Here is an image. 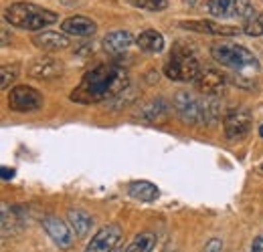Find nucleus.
<instances>
[{
    "instance_id": "412c9836",
    "label": "nucleus",
    "mask_w": 263,
    "mask_h": 252,
    "mask_svg": "<svg viewBox=\"0 0 263 252\" xmlns=\"http://www.w3.org/2000/svg\"><path fill=\"white\" fill-rule=\"evenodd\" d=\"M166 109H168V103H166L164 99H156V101L148 103L138 115H142L148 121H160V119L166 117Z\"/></svg>"
},
{
    "instance_id": "b1692460",
    "label": "nucleus",
    "mask_w": 263,
    "mask_h": 252,
    "mask_svg": "<svg viewBox=\"0 0 263 252\" xmlns=\"http://www.w3.org/2000/svg\"><path fill=\"white\" fill-rule=\"evenodd\" d=\"M132 6H138V8H144V10H150V12H158V10H164L168 6L166 0H128Z\"/></svg>"
},
{
    "instance_id": "9b49d317",
    "label": "nucleus",
    "mask_w": 263,
    "mask_h": 252,
    "mask_svg": "<svg viewBox=\"0 0 263 252\" xmlns=\"http://www.w3.org/2000/svg\"><path fill=\"white\" fill-rule=\"evenodd\" d=\"M63 73V63L53 57H39L29 67V75L33 79H57Z\"/></svg>"
},
{
    "instance_id": "f257e3e1",
    "label": "nucleus",
    "mask_w": 263,
    "mask_h": 252,
    "mask_svg": "<svg viewBox=\"0 0 263 252\" xmlns=\"http://www.w3.org/2000/svg\"><path fill=\"white\" fill-rule=\"evenodd\" d=\"M128 89V73L120 65H98L87 71L71 93V101L91 105L118 97Z\"/></svg>"
},
{
    "instance_id": "423d86ee",
    "label": "nucleus",
    "mask_w": 263,
    "mask_h": 252,
    "mask_svg": "<svg viewBox=\"0 0 263 252\" xmlns=\"http://www.w3.org/2000/svg\"><path fill=\"white\" fill-rule=\"evenodd\" d=\"M206 10L215 18H243V20H247L249 16L255 14L251 0H209Z\"/></svg>"
},
{
    "instance_id": "1a4fd4ad",
    "label": "nucleus",
    "mask_w": 263,
    "mask_h": 252,
    "mask_svg": "<svg viewBox=\"0 0 263 252\" xmlns=\"http://www.w3.org/2000/svg\"><path fill=\"white\" fill-rule=\"evenodd\" d=\"M120 238H122V228L118 224H107L91 238L85 252H114Z\"/></svg>"
},
{
    "instance_id": "aec40b11",
    "label": "nucleus",
    "mask_w": 263,
    "mask_h": 252,
    "mask_svg": "<svg viewBox=\"0 0 263 252\" xmlns=\"http://www.w3.org/2000/svg\"><path fill=\"white\" fill-rule=\"evenodd\" d=\"M18 208H8L6 202H2V234L8 236V234H16L21 230V226H16L18 220Z\"/></svg>"
},
{
    "instance_id": "2eb2a0df",
    "label": "nucleus",
    "mask_w": 263,
    "mask_h": 252,
    "mask_svg": "<svg viewBox=\"0 0 263 252\" xmlns=\"http://www.w3.org/2000/svg\"><path fill=\"white\" fill-rule=\"evenodd\" d=\"M182 29L186 31H195V32H206V34H237V27H223V25H217L213 20H182L180 23Z\"/></svg>"
},
{
    "instance_id": "5701e85b",
    "label": "nucleus",
    "mask_w": 263,
    "mask_h": 252,
    "mask_svg": "<svg viewBox=\"0 0 263 252\" xmlns=\"http://www.w3.org/2000/svg\"><path fill=\"white\" fill-rule=\"evenodd\" d=\"M243 31L249 36H263V12H255L253 16H249L243 25Z\"/></svg>"
},
{
    "instance_id": "0eeeda50",
    "label": "nucleus",
    "mask_w": 263,
    "mask_h": 252,
    "mask_svg": "<svg viewBox=\"0 0 263 252\" xmlns=\"http://www.w3.org/2000/svg\"><path fill=\"white\" fill-rule=\"evenodd\" d=\"M8 107L16 113H31L43 107V95L33 87L18 85L8 95Z\"/></svg>"
},
{
    "instance_id": "bb28decb",
    "label": "nucleus",
    "mask_w": 263,
    "mask_h": 252,
    "mask_svg": "<svg viewBox=\"0 0 263 252\" xmlns=\"http://www.w3.org/2000/svg\"><path fill=\"white\" fill-rule=\"evenodd\" d=\"M251 252H263V234H259V236L253 240V244H251Z\"/></svg>"
},
{
    "instance_id": "6ab92c4d",
    "label": "nucleus",
    "mask_w": 263,
    "mask_h": 252,
    "mask_svg": "<svg viewBox=\"0 0 263 252\" xmlns=\"http://www.w3.org/2000/svg\"><path fill=\"white\" fill-rule=\"evenodd\" d=\"M128 194H130L134 200H140V202H154L158 198V188L152 184V182H132L128 186Z\"/></svg>"
},
{
    "instance_id": "9d476101",
    "label": "nucleus",
    "mask_w": 263,
    "mask_h": 252,
    "mask_svg": "<svg viewBox=\"0 0 263 252\" xmlns=\"http://www.w3.org/2000/svg\"><path fill=\"white\" fill-rule=\"evenodd\" d=\"M43 228H45V232L51 236V240L59 246V248H71V244H73V234H71V230H69V224L63 222L61 218H57V216H45L43 220Z\"/></svg>"
},
{
    "instance_id": "39448f33",
    "label": "nucleus",
    "mask_w": 263,
    "mask_h": 252,
    "mask_svg": "<svg viewBox=\"0 0 263 252\" xmlns=\"http://www.w3.org/2000/svg\"><path fill=\"white\" fill-rule=\"evenodd\" d=\"M202 73L200 63L197 57L182 45H176L168 63L164 65V75L172 81H180V83H189V81H197L198 75Z\"/></svg>"
},
{
    "instance_id": "393cba45",
    "label": "nucleus",
    "mask_w": 263,
    "mask_h": 252,
    "mask_svg": "<svg viewBox=\"0 0 263 252\" xmlns=\"http://www.w3.org/2000/svg\"><path fill=\"white\" fill-rule=\"evenodd\" d=\"M0 73H2V83H0V85H2V89H6V87H8V85L18 77V67H16V65L2 67V71H0Z\"/></svg>"
},
{
    "instance_id": "f8f14e48",
    "label": "nucleus",
    "mask_w": 263,
    "mask_h": 252,
    "mask_svg": "<svg viewBox=\"0 0 263 252\" xmlns=\"http://www.w3.org/2000/svg\"><path fill=\"white\" fill-rule=\"evenodd\" d=\"M198 87V91L204 95H215L219 91H223L225 87V75L217 69H202V73L198 75V79L195 81Z\"/></svg>"
},
{
    "instance_id": "6e6552de",
    "label": "nucleus",
    "mask_w": 263,
    "mask_h": 252,
    "mask_svg": "<svg viewBox=\"0 0 263 252\" xmlns=\"http://www.w3.org/2000/svg\"><path fill=\"white\" fill-rule=\"evenodd\" d=\"M251 123H253V115L249 109L245 107H235L231 109L229 113L225 115V121H223V127H225V135L237 141V139H243L249 129H251Z\"/></svg>"
},
{
    "instance_id": "7c9ffc66",
    "label": "nucleus",
    "mask_w": 263,
    "mask_h": 252,
    "mask_svg": "<svg viewBox=\"0 0 263 252\" xmlns=\"http://www.w3.org/2000/svg\"><path fill=\"white\" fill-rule=\"evenodd\" d=\"M261 170H263V163H261Z\"/></svg>"
},
{
    "instance_id": "a211bd4d",
    "label": "nucleus",
    "mask_w": 263,
    "mask_h": 252,
    "mask_svg": "<svg viewBox=\"0 0 263 252\" xmlns=\"http://www.w3.org/2000/svg\"><path fill=\"white\" fill-rule=\"evenodd\" d=\"M67 220H69V226L73 228V232L77 236H87L93 228V218L83 210H73L71 208L67 212Z\"/></svg>"
},
{
    "instance_id": "4468645a",
    "label": "nucleus",
    "mask_w": 263,
    "mask_h": 252,
    "mask_svg": "<svg viewBox=\"0 0 263 252\" xmlns=\"http://www.w3.org/2000/svg\"><path fill=\"white\" fill-rule=\"evenodd\" d=\"M34 47L43 49V51H63L69 47V38L65 32H53V31H43L33 36Z\"/></svg>"
},
{
    "instance_id": "c756f323",
    "label": "nucleus",
    "mask_w": 263,
    "mask_h": 252,
    "mask_svg": "<svg viewBox=\"0 0 263 252\" xmlns=\"http://www.w3.org/2000/svg\"><path fill=\"white\" fill-rule=\"evenodd\" d=\"M259 135H261V137H263V125L259 127Z\"/></svg>"
},
{
    "instance_id": "dca6fc26",
    "label": "nucleus",
    "mask_w": 263,
    "mask_h": 252,
    "mask_svg": "<svg viewBox=\"0 0 263 252\" xmlns=\"http://www.w3.org/2000/svg\"><path fill=\"white\" fill-rule=\"evenodd\" d=\"M132 43H134V36L128 31H114L103 36V49L109 55H120V53L128 51Z\"/></svg>"
},
{
    "instance_id": "20e7f679",
    "label": "nucleus",
    "mask_w": 263,
    "mask_h": 252,
    "mask_svg": "<svg viewBox=\"0 0 263 252\" xmlns=\"http://www.w3.org/2000/svg\"><path fill=\"white\" fill-rule=\"evenodd\" d=\"M172 105L176 109V113L180 115L182 121L186 123H211L215 121L217 117V107H215V101L211 99H200L195 93H189V91H180V93L174 95L172 99Z\"/></svg>"
},
{
    "instance_id": "ddd939ff",
    "label": "nucleus",
    "mask_w": 263,
    "mask_h": 252,
    "mask_svg": "<svg viewBox=\"0 0 263 252\" xmlns=\"http://www.w3.org/2000/svg\"><path fill=\"white\" fill-rule=\"evenodd\" d=\"M61 31L65 34H71V36H91L93 32L98 31V25L87 16L75 14V16H69V18L63 20Z\"/></svg>"
},
{
    "instance_id": "f03ea898",
    "label": "nucleus",
    "mask_w": 263,
    "mask_h": 252,
    "mask_svg": "<svg viewBox=\"0 0 263 252\" xmlns=\"http://www.w3.org/2000/svg\"><path fill=\"white\" fill-rule=\"evenodd\" d=\"M4 18L18 29L25 31H41L43 27H49L53 23H57V14L49 8H43L33 2H14L10 6H6L4 10Z\"/></svg>"
},
{
    "instance_id": "7ed1b4c3",
    "label": "nucleus",
    "mask_w": 263,
    "mask_h": 252,
    "mask_svg": "<svg viewBox=\"0 0 263 252\" xmlns=\"http://www.w3.org/2000/svg\"><path fill=\"white\" fill-rule=\"evenodd\" d=\"M211 55L217 63L239 73V77H251L259 67L255 55L237 43H215L211 47Z\"/></svg>"
},
{
    "instance_id": "f3484780",
    "label": "nucleus",
    "mask_w": 263,
    "mask_h": 252,
    "mask_svg": "<svg viewBox=\"0 0 263 252\" xmlns=\"http://www.w3.org/2000/svg\"><path fill=\"white\" fill-rule=\"evenodd\" d=\"M136 45L144 51V53H160L164 49V36L154 29H148V31L140 32L138 38H136Z\"/></svg>"
},
{
    "instance_id": "cd10ccee",
    "label": "nucleus",
    "mask_w": 263,
    "mask_h": 252,
    "mask_svg": "<svg viewBox=\"0 0 263 252\" xmlns=\"http://www.w3.org/2000/svg\"><path fill=\"white\" fill-rule=\"evenodd\" d=\"M2 180H10V178H14V170L12 167H2Z\"/></svg>"
},
{
    "instance_id": "4be33fe9",
    "label": "nucleus",
    "mask_w": 263,
    "mask_h": 252,
    "mask_svg": "<svg viewBox=\"0 0 263 252\" xmlns=\"http://www.w3.org/2000/svg\"><path fill=\"white\" fill-rule=\"evenodd\" d=\"M156 246V234L152 232H142L138 234L130 242V246L126 248V252H152V248Z\"/></svg>"
},
{
    "instance_id": "a878e982",
    "label": "nucleus",
    "mask_w": 263,
    "mask_h": 252,
    "mask_svg": "<svg viewBox=\"0 0 263 252\" xmlns=\"http://www.w3.org/2000/svg\"><path fill=\"white\" fill-rule=\"evenodd\" d=\"M221 248H223V242H221L219 238H211V240L204 244L202 252H221Z\"/></svg>"
},
{
    "instance_id": "c85d7f7f",
    "label": "nucleus",
    "mask_w": 263,
    "mask_h": 252,
    "mask_svg": "<svg viewBox=\"0 0 263 252\" xmlns=\"http://www.w3.org/2000/svg\"><path fill=\"white\" fill-rule=\"evenodd\" d=\"M8 45V34H6V29H2V47Z\"/></svg>"
}]
</instances>
